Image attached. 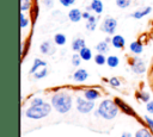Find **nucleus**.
Here are the masks:
<instances>
[{"label": "nucleus", "instance_id": "39448f33", "mask_svg": "<svg viewBox=\"0 0 153 137\" xmlns=\"http://www.w3.org/2000/svg\"><path fill=\"white\" fill-rule=\"evenodd\" d=\"M116 27H117V20L111 17H108L102 24V31H104L109 35H114L116 31Z\"/></svg>", "mask_w": 153, "mask_h": 137}, {"label": "nucleus", "instance_id": "0eeeda50", "mask_svg": "<svg viewBox=\"0 0 153 137\" xmlns=\"http://www.w3.org/2000/svg\"><path fill=\"white\" fill-rule=\"evenodd\" d=\"M116 104H117V106L124 112V113H127V114H129V116H135V112L133 111V108L130 107V106H128L124 101H122L120 98H115V100H114Z\"/></svg>", "mask_w": 153, "mask_h": 137}, {"label": "nucleus", "instance_id": "f8f14e48", "mask_svg": "<svg viewBox=\"0 0 153 137\" xmlns=\"http://www.w3.org/2000/svg\"><path fill=\"white\" fill-rule=\"evenodd\" d=\"M84 95H85V99H87V100H92V101L96 100V99H98V98L100 96L99 92L96 91V89H86L85 93H84Z\"/></svg>", "mask_w": 153, "mask_h": 137}, {"label": "nucleus", "instance_id": "412c9836", "mask_svg": "<svg viewBox=\"0 0 153 137\" xmlns=\"http://www.w3.org/2000/svg\"><path fill=\"white\" fill-rule=\"evenodd\" d=\"M118 63H120V60H118L117 56L111 55V56H109V57L106 58V64H108L110 68H115V67H117Z\"/></svg>", "mask_w": 153, "mask_h": 137}, {"label": "nucleus", "instance_id": "72a5a7b5", "mask_svg": "<svg viewBox=\"0 0 153 137\" xmlns=\"http://www.w3.org/2000/svg\"><path fill=\"white\" fill-rule=\"evenodd\" d=\"M43 5L47 8H51L54 6V0H43Z\"/></svg>", "mask_w": 153, "mask_h": 137}, {"label": "nucleus", "instance_id": "c756f323", "mask_svg": "<svg viewBox=\"0 0 153 137\" xmlns=\"http://www.w3.org/2000/svg\"><path fill=\"white\" fill-rule=\"evenodd\" d=\"M82 58H81V56H80V54H74L73 56H72V64L73 66H79L80 64V61H81Z\"/></svg>", "mask_w": 153, "mask_h": 137}, {"label": "nucleus", "instance_id": "a878e982", "mask_svg": "<svg viewBox=\"0 0 153 137\" xmlns=\"http://www.w3.org/2000/svg\"><path fill=\"white\" fill-rule=\"evenodd\" d=\"M131 4V0H116V5L120 8H127Z\"/></svg>", "mask_w": 153, "mask_h": 137}, {"label": "nucleus", "instance_id": "bb28decb", "mask_svg": "<svg viewBox=\"0 0 153 137\" xmlns=\"http://www.w3.org/2000/svg\"><path fill=\"white\" fill-rule=\"evenodd\" d=\"M136 96H137L140 100H142L143 102H148V101H149V93H147V92L136 93Z\"/></svg>", "mask_w": 153, "mask_h": 137}, {"label": "nucleus", "instance_id": "ddd939ff", "mask_svg": "<svg viewBox=\"0 0 153 137\" xmlns=\"http://www.w3.org/2000/svg\"><path fill=\"white\" fill-rule=\"evenodd\" d=\"M82 48H85V41L82 38H75L72 42V49L74 51H80Z\"/></svg>", "mask_w": 153, "mask_h": 137}, {"label": "nucleus", "instance_id": "2f4dec72", "mask_svg": "<svg viewBox=\"0 0 153 137\" xmlns=\"http://www.w3.org/2000/svg\"><path fill=\"white\" fill-rule=\"evenodd\" d=\"M60 2H61V5H62V6L68 7V6L73 5V4L75 2V0H60Z\"/></svg>", "mask_w": 153, "mask_h": 137}, {"label": "nucleus", "instance_id": "2eb2a0df", "mask_svg": "<svg viewBox=\"0 0 153 137\" xmlns=\"http://www.w3.org/2000/svg\"><path fill=\"white\" fill-rule=\"evenodd\" d=\"M45 66H47V63H45L44 61H42V60H39V58H35L33 64H32V67H31V69H30V74H35L39 67H45Z\"/></svg>", "mask_w": 153, "mask_h": 137}, {"label": "nucleus", "instance_id": "20e7f679", "mask_svg": "<svg viewBox=\"0 0 153 137\" xmlns=\"http://www.w3.org/2000/svg\"><path fill=\"white\" fill-rule=\"evenodd\" d=\"M93 107H94V104L92 102V100L76 98V110L80 113H88L93 110Z\"/></svg>", "mask_w": 153, "mask_h": 137}, {"label": "nucleus", "instance_id": "aec40b11", "mask_svg": "<svg viewBox=\"0 0 153 137\" xmlns=\"http://www.w3.org/2000/svg\"><path fill=\"white\" fill-rule=\"evenodd\" d=\"M96 26H97V18L93 17V15H91L87 19V21H86V29L90 30V31H93L96 29Z\"/></svg>", "mask_w": 153, "mask_h": 137}, {"label": "nucleus", "instance_id": "473e14b6", "mask_svg": "<svg viewBox=\"0 0 153 137\" xmlns=\"http://www.w3.org/2000/svg\"><path fill=\"white\" fill-rule=\"evenodd\" d=\"M41 104H43V100H42L41 98H35V99H32V100H31V106L41 105Z\"/></svg>", "mask_w": 153, "mask_h": 137}, {"label": "nucleus", "instance_id": "f257e3e1", "mask_svg": "<svg viewBox=\"0 0 153 137\" xmlns=\"http://www.w3.org/2000/svg\"><path fill=\"white\" fill-rule=\"evenodd\" d=\"M51 105L57 112L67 113L72 107V96L65 92L55 93L51 98Z\"/></svg>", "mask_w": 153, "mask_h": 137}, {"label": "nucleus", "instance_id": "6ab92c4d", "mask_svg": "<svg viewBox=\"0 0 153 137\" xmlns=\"http://www.w3.org/2000/svg\"><path fill=\"white\" fill-rule=\"evenodd\" d=\"M91 7H92V11H94L98 14H100L103 12V2L100 0H92Z\"/></svg>", "mask_w": 153, "mask_h": 137}, {"label": "nucleus", "instance_id": "f704fd0d", "mask_svg": "<svg viewBox=\"0 0 153 137\" xmlns=\"http://www.w3.org/2000/svg\"><path fill=\"white\" fill-rule=\"evenodd\" d=\"M145 120H146L147 125L149 126V129L153 131V119H152V118H149V117H147V116H145Z\"/></svg>", "mask_w": 153, "mask_h": 137}, {"label": "nucleus", "instance_id": "6e6552de", "mask_svg": "<svg viewBox=\"0 0 153 137\" xmlns=\"http://www.w3.org/2000/svg\"><path fill=\"white\" fill-rule=\"evenodd\" d=\"M39 49H41V52L44 54V55H53V54L55 52V48H54V45L51 44V42H49V41L43 42V43L41 44Z\"/></svg>", "mask_w": 153, "mask_h": 137}, {"label": "nucleus", "instance_id": "f3484780", "mask_svg": "<svg viewBox=\"0 0 153 137\" xmlns=\"http://www.w3.org/2000/svg\"><path fill=\"white\" fill-rule=\"evenodd\" d=\"M129 48H130V51L134 52V54H141V52H142V49H143L141 42H139V41L133 42V43L129 45Z\"/></svg>", "mask_w": 153, "mask_h": 137}, {"label": "nucleus", "instance_id": "4be33fe9", "mask_svg": "<svg viewBox=\"0 0 153 137\" xmlns=\"http://www.w3.org/2000/svg\"><path fill=\"white\" fill-rule=\"evenodd\" d=\"M66 41L67 39H66V36L63 33H56L54 36V42L56 45H63L66 43Z\"/></svg>", "mask_w": 153, "mask_h": 137}, {"label": "nucleus", "instance_id": "1a4fd4ad", "mask_svg": "<svg viewBox=\"0 0 153 137\" xmlns=\"http://www.w3.org/2000/svg\"><path fill=\"white\" fill-rule=\"evenodd\" d=\"M68 18H69L71 21L78 23V21H80V19L82 18V13H81L80 10H78V8H72V10L68 12Z\"/></svg>", "mask_w": 153, "mask_h": 137}, {"label": "nucleus", "instance_id": "4468645a", "mask_svg": "<svg viewBox=\"0 0 153 137\" xmlns=\"http://www.w3.org/2000/svg\"><path fill=\"white\" fill-rule=\"evenodd\" d=\"M109 44H108V41H103V42H99L97 45H96V50L100 54H106L109 51Z\"/></svg>", "mask_w": 153, "mask_h": 137}, {"label": "nucleus", "instance_id": "b1692460", "mask_svg": "<svg viewBox=\"0 0 153 137\" xmlns=\"http://www.w3.org/2000/svg\"><path fill=\"white\" fill-rule=\"evenodd\" d=\"M19 7H20V11L22 12L30 10V7H31V0H20Z\"/></svg>", "mask_w": 153, "mask_h": 137}, {"label": "nucleus", "instance_id": "e433bc0d", "mask_svg": "<svg viewBox=\"0 0 153 137\" xmlns=\"http://www.w3.org/2000/svg\"><path fill=\"white\" fill-rule=\"evenodd\" d=\"M90 17H91V14H90L88 12H84V13H82V18H84V19H86V20H87Z\"/></svg>", "mask_w": 153, "mask_h": 137}, {"label": "nucleus", "instance_id": "cd10ccee", "mask_svg": "<svg viewBox=\"0 0 153 137\" xmlns=\"http://www.w3.org/2000/svg\"><path fill=\"white\" fill-rule=\"evenodd\" d=\"M19 19H20V27H22V29L26 27L27 24H29V19L24 15V13H20V14H19Z\"/></svg>", "mask_w": 153, "mask_h": 137}, {"label": "nucleus", "instance_id": "c9c22d12", "mask_svg": "<svg viewBox=\"0 0 153 137\" xmlns=\"http://www.w3.org/2000/svg\"><path fill=\"white\" fill-rule=\"evenodd\" d=\"M146 108L149 113H153V101H148L147 105H146Z\"/></svg>", "mask_w": 153, "mask_h": 137}, {"label": "nucleus", "instance_id": "4c0bfd02", "mask_svg": "<svg viewBox=\"0 0 153 137\" xmlns=\"http://www.w3.org/2000/svg\"><path fill=\"white\" fill-rule=\"evenodd\" d=\"M121 137H131V135H130L129 132H123V133L121 135Z\"/></svg>", "mask_w": 153, "mask_h": 137}, {"label": "nucleus", "instance_id": "dca6fc26", "mask_svg": "<svg viewBox=\"0 0 153 137\" xmlns=\"http://www.w3.org/2000/svg\"><path fill=\"white\" fill-rule=\"evenodd\" d=\"M151 11H152V8H151V7H145V8H143V10H141V11H136V12H134V13L131 14V17H133V18H135V19H140V18H142V17L147 15L148 13H151Z\"/></svg>", "mask_w": 153, "mask_h": 137}, {"label": "nucleus", "instance_id": "7ed1b4c3", "mask_svg": "<svg viewBox=\"0 0 153 137\" xmlns=\"http://www.w3.org/2000/svg\"><path fill=\"white\" fill-rule=\"evenodd\" d=\"M51 111V106L48 102H43L41 105H35V106H30L26 112L25 116L30 119H41L47 117Z\"/></svg>", "mask_w": 153, "mask_h": 137}, {"label": "nucleus", "instance_id": "393cba45", "mask_svg": "<svg viewBox=\"0 0 153 137\" xmlns=\"http://www.w3.org/2000/svg\"><path fill=\"white\" fill-rule=\"evenodd\" d=\"M135 137H152L151 132L147 130V129H140L139 131L135 132Z\"/></svg>", "mask_w": 153, "mask_h": 137}, {"label": "nucleus", "instance_id": "9b49d317", "mask_svg": "<svg viewBox=\"0 0 153 137\" xmlns=\"http://www.w3.org/2000/svg\"><path fill=\"white\" fill-rule=\"evenodd\" d=\"M111 43H112V45H114L115 48L122 49V48L124 46V44H126V41H124V38H123L121 35H115V36L111 38Z\"/></svg>", "mask_w": 153, "mask_h": 137}, {"label": "nucleus", "instance_id": "9d476101", "mask_svg": "<svg viewBox=\"0 0 153 137\" xmlns=\"http://www.w3.org/2000/svg\"><path fill=\"white\" fill-rule=\"evenodd\" d=\"M88 77V74L85 69H78L74 74H73V79L78 82H84L86 79Z\"/></svg>", "mask_w": 153, "mask_h": 137}, {"label": "nucleus", "instance_id": "c85d7f7f", "mask_svg": "<svg viewBox=\"0 0 153 137\" xmlns=\"http://www.w3.org/2000/svg\"><path fill=\"white\" fill-rule=\"evenodd\" d=\"M47 74H48V69H47L45 67H43V69L39 70V71H36V73L33 74V76H35L36 79H42V77H44Z\"/></svg>", "mask_w": 153, "mask_h": 137}, {"label": "nucleus", "instance_id": "423d86ee", "mask_svg": "<svg viewBox=\"0 0 153 137\" xmlns=\"http://www.w3.org/2000/svg\"><path fill=\"white\" fill-rule=\"evenodd\" d=\"M131 70L135 74H142V73H145V70H146L145 62L142 60H140V58H134L133 60V63H131Z\"/></svg>", "mask_w": 153, "mask_h": 137}, {"label": "nucleus", "instance_id": "a211bd4d", "mask_svg": "<svg viewBox=\"0 0 153 137\" xmlns=\"http://www.w3.org/2000/svg\"><path fill=\"white\" fill-rule=\"evenodd\" d=\"M79 54H80V56H81V58H82L84 61H90V60L92 58L91 49H90V48H87V46L82 48V49L79 51Z\"/></svg>", "mask_w": 153, "mask_h": 137}, {"label": "nucleus", "instance_id": "7c9ffc66", "mask_svg": "<svg viewBox=\"0 0 153 137\" xmlns=\"http://www.w3.org/2000/svg\"><path fill=\"white\" fill-rule=\"evenodd\" d=\"M109 82H110V85L114 86V87H120V85H121V82H120V80H118L117 77H111V79L109 80Z\"/></svg>", "mask_w": 153, "mask_h": 137}, {"label": "nucleus", "instance_id": "f03ea898", "mask_svg": "<svg viewBox=\"0 0 153 137\" xmlns=\"http://www.w3.org/2000/svg\"><path fill=\"white\" fill-rule=\"evenodd\" d=\"M97 111H98L99 116L103 117L104 119H114L117 116V113L120 111V107L117 106V104L115 101L106 99V100H103L100 102Z\"/></svg>", "mask_w": 153, "mask_h": 137}, {"label": "nucleus", "instance_id": "5701e85b", "mask_svg": "<svg viewBox=\"0 0 153 137\" xmlns=\"http://www.w3.org/2000/svg\"><path fill=\"white\" fill-rule=\"evenodd\" d=\"M94 62H96V64H98V66H103V64H105L106 58H105L104 54L98 52V54L94 56Z\"/></svg>", "mask_w": 153, "mask_h": 137}]
</instances>
